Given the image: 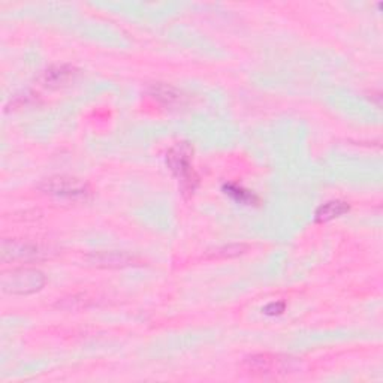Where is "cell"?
Returning a JSON list of instances; mask_svg holds the SVG:
<instances>
[{
  "label": "cell",
  "instance_id": "6da1fadb",
  "mask_svg": "<svg viewBox=\"0 0 383 383\" xmlns=\"http://www.w3.org/2000/svg\"><path fill=\"white\" fill-rule=\"evenodd\" d=\"M243 369L254 376H286V374L295 373L298 364L293 358L283 355L259 354L249 356L243 362Z\"/></svg>",
  "mask_w": 383,
  "mask_h": 383
},
{
  "label": "cell",
  "instance_id": "7a4b0ae2",
  "mask_svg": "<svg viewBox=\"0 0 383 383\" xmlns=\"http://www.w3.org/2000/svg\"><path fill=\"white\" fill-rule=\"evenodd\" d=\"M45 275L38 270L30 268H18L2 274L0 286L2 291L11 295H29L44 288Z\"/></svg>",
  "mask_w": 383,
  "mask_h": 383
},
{
  "label": "cell",
  "instance_id": "3957f363",
  "mask_svg": "<svg viewBox=\"0 0 383 383\" xmlns=\"http://www.w3.org/2000/svg\"><path fill=\"white\" fill-rule=\"evenodd\" d=\"M192 147L187 143H178L168 153V165L186 192H193L198 184V177L192 166Z\"/></svg>",
  "mask_w": 383,
  "mask_h": 383
},
{
  "label": "cell",
  "instance_id": "277c9868",
  "mask_svg": "<svg viewBox=\"0 0 383 383\" xmlns=\"http://www.w3.org/2000/svg\"><path fill=\"white\" fill-rule=\"evenodd\" d=\"M39 189L45 193L54 195V197L69 199H86L90 195V187L86 182L66 175L47 178V180L39 184Z\"/></svg>",
  "mask_w": 383,
  "mask_h": 383
},
{
  "label": "cell",
  "instance_id": "5b68a950",
  "mask_svg": "<svg viewBox=\"0 0 383 383\" xmlns=\"http://www.w3.org/2000/svg\"><path fill=\"white\" fill-rule=\"evenodd\" d=\"M47 251H44L38 246H32V244L20 243V241H3L2 243V258L5 262L8 260H38L45 258Z\"/></svg>",
  "mask_w": 383,
  "mask_h": 383
},
{
  "label": "cell",
  "instance_id": "8992f818",
  "mask_svg": "<svg viewBox=\"0 0 383 383\" xmlns=\"http://www.w3.org/2000/svg\"><path fill=\"white\" fill-rule=\"evenodd\" d=\"M90 262L101 268H123L129 265H135L136 259L126 254H119V251H102V254H95L90 258Z\"/></svg>",
  "mask_w": 383,
  "mask_h": 383
},
{
  "label": "cell",
  "instance_id": "52a82bcc",
  "mask_svg": "<svg viewBox=\"0 0 383 383\" xmlns=\"http://www.w3.org/2000/svg\"><path fill=\"white\" fill-rule=\"evenodd\" d=\"M77 71L72 66H66V64H62V66H53L50 69H47L42 73V83L47 87H60L68 84L71 79H73Z\"/></svg>",
  "mask_w": 383,
  "mask_h": 383
},
{
  "label": "cell",
  "instance_id": "ba28073f",
  "mask_svg": "<svg viewBox=\"0 0 383 383\" xmlns=\"http://www.w3.org/2000/svg\"><path fill=\"white\" fill-rule=\"evenodd\" d=\"M349 211V203L345 201H330L327 203H323L316 211V222L319 223H325L330 222L332 219H337L340 216L346 214Z\"/></svg>",
  "mask_w": 383,
  "mask_h": 383
},
{
  "label": "cell",
  "instance_id": "9c48e42d",
  "mask_svg": "<svg viewBox=\"0 0 383 383\" xmlns=\"http://www.w3.org/2000/svg\"><path fill=\"white\" fill-rule=\"evenodd\" d=\"M223 190L226 195H230L232 199L241 203H246V206H255V203H258V198L255 195L246 189H243V187H238L235 184H225Z\"/></svg>",
  "mask_w": 383,
  "mask_h": 383
},
{
  "label": "cell",
  "instance_id": "30bf717a",
  "mask_svg": "<svg viewBox=\"0 0 383 383\" xmlns=\"http://www.w3.org/2000/svg\"><path fill=\"white\" fill-rule=\"evenodd\" d=\"M153 93H154V97H158V99H160L166 105H174L177 102H180L182 99V96L180 93H178L177 90H174L173 87H166V86H156L153 88Z\"/></svg>",
  "mask_w": 383,
  "mask_h": 383
},
{
  "label": "cell",
  "instance_id": "8fae6325",
  "mask_svg": "<svg viewBox=\"0 0 383 383\" xmlns=\"http://www.w3.org/2000/svg\"><path fill=\"white\" fill-rule=\"evenodd\" d=\"M246 250V246H227V247H222L216 250L214 256L216 258H231V256H238L241 254H244Z\"/></svg>",
  "mask_w": 383,
  "mask_h": 383
},
{
  "label": "cell",
  "instance_id": "7c38bea8",
  "mask_svg": "<svg viewBox=\"0 0 383 383\" xmlns=\"http://www.w3.org/2000/svg\"><path fill=\"white\" fill-rule=\"evenodd\" d=\"M284 312V304L283 303H271L264 308V313L268 316H277Z\"/></svg>",
  "mask_w": 383,
  "mask_h": 383
}]
</instances>
